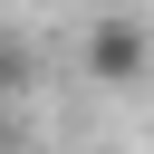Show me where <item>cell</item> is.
<instances>
[{"instance_id": "cell-1", "label": "cell", "mask_w": 154, "mask_h": 154, "mask_svg": "<svg viewBox=\"0 0 154 154\" xmlns=\"http://www.w3.org/2000/svg\"><path fill=\"white\" fill-rule=\"evenodd\" d=\"M144 67H154V38H144L135 19H96V38H87V77H96V87H144Z\"/></svg>"}, {"instance_id": "cell-2", "label": "cell", "mask_w": 154, "mask_h": 154, "mask_svg": "<svg viewBox=\"0 0 154 154\" xmlns=\"http://www.w3.org/2000/svg\"><path fill=\"white\" fill-rule=\"evenodd\" d=\"M19 77H29V48H19V38H0V96H10Z\"/></svg>"}]
</instances>
